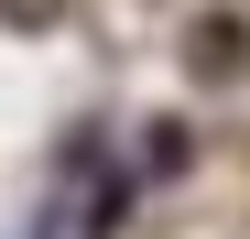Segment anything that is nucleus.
<instances>
[{
    "mask_svg": "<svg viewBox=\"0 0 250 239\" xmlns=\"http://www.w3.org/2000/svg\"><path fill=\"white\" fill-rule=\"evenodd\" d=\"M196 65H207V76L250 65V22H207V33H196Z\"/></svg>",
    "mask_w": 250,
    "mask_h": 239,
    "instance_id": "nucleus-1",
    "label": "nucleus"
},
{
    "mask_svg": "<svg viewBox=\"0 0 250 239\" xmlns=\"http://www.w3.org/2000/svg\"><path fill=\"white\" fill-rule=\"evenodd\" d=\"M0 11H11V22H55V0H0Z\"/></svg>",
    "mask_w": 250,
    "mask_h": 239,
    "instance_id": "nucleus-2",
    "label": "nucleus"
}]
</instances>
